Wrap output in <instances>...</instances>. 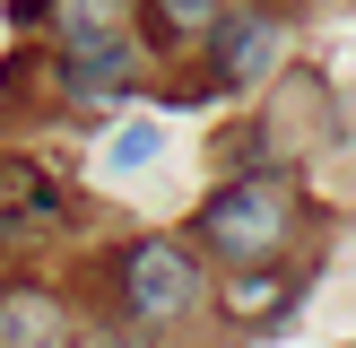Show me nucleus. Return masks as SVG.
<instances>
[{
  "instance_id": "nucleus-1",
  "label": "nucleus",
  "mask_w": 356,
  "mask_h": 348,
  "mask_svg": "<svg viewBox=\"0 0 356 348\" xmlns=\"http://www.w3.org/2000/svg\"><path fill=\"white\" fill-rule=\"evenodd\" d=\"M287 235H296V191L278 183V174H235V183L200 209V244H209V253H226L235 270L278 261V253H287Z\"/></svg>"
},
{
  "instance_id": "nucleus-2",
  "label": "nucleus",
  "mask_w": 356,
  "mask_h": 348,
  "mask_svg": "<svg viewBox=\"0 0 356 348\" xmlns=\"http://www.w3.org/2000/svg\"><path fill=\"white\" fill-rule=\"evenodd\" d=\"M122 305H131L139 322H183V313L200 305V261L174 235L131 244V253H122Z\"/></svg>"
},
{
  "instance_id": "nucleus-3",
  "label": "nucleus",
  "mask_w": 356,
  "mask_h": 348,
  "mask_svg": "<svg viewBox=\"0 0 356 348\" xmlns=\"http://www.w3.org/2000/svg\"><path fill=\"white\" fill-rule=\"evenodd\" d=\"M131 79H139V52H131V35H122V26L70 35V44H61V87H70V104H122V96H131Z\"/></svg>"
},
{
  "instance_id": "nucleus-4",
  "label": "nucleus",
  "mask_w": 356,
  "mask_h": 348,
  "mask_svg": "<svg viewBox=\"0 0 356 348\" xmlns=\"http://www.w3.org/2000/svg\"><path fill=\"white\" fill-rule=\"evenodd\" d=\"M61 226V183L26 157H0V244H44Z\"/></svg>"
},
{
  "instance_id": "nucleus-5",
  "label": "nucleus",
  "mask_w": 356,
  "mask_h": 348,
  "mask_svg": "<svg viewBox=\"0 0 356 348\" xmlns=\"http://www.w3.org/2000/svg\"><path fill=\"white\" fill-rule=\"evenodd\" d=\"M278 70V17H226L209 35V79L218 87H252Z\"/></svg>"
},
{
  "instance_id": "nucleus-6",
  "label": "nucleus",
  "mask_w": 356,
  "mask_h": 348,
  "mask_svg": "<svg viewBox=\"0 0 356 348\" xmlns=\"http://www.w3.org/2000/svg\"><path fill=\"white\" fill-rule=\"evenodd\" d=\"M0 348H70V305L44 287H0Z\"/></svg>"
},
{
  "instance_id": "nucleus-7",
  "label": "nucleus",
  "mask_w": 356,
  "mask_h": 348,
  "mask_svg": "<svg viewBox=\"0 0 356 348\" xmlns=\"http://www.w3.org/2000/svg\"><path fill=\"white\" fill-rule=\"evenodd\" d=\"M139 17H148V35H156V44H174V52H183V44H209V35H218L235 9H226V0H139Z\"/></svg>"
},
{
  "instance_id": "nucleus-8",
  "label": "nucleus",
  "mask_w": 356,
  "mask_h": 348,
  "mask_svg": "<svg viewBox=\"0 0 356 348\" xmlns=\"http://www.w3.org/2000/svg\"><path fill=\"white\" fill-rule=\"evenodd\" d=\"M44 26L61 35V44L70 35H104L113 26V0H44Z\"/></svg>"
},
{
  "instance_id": "nucleus-9",
  "label": "nucleus",
  "mask_w": 356,
  "mask_h": 348,
  "mask_svg": "<svg viewBox=\"0 0 356 348\" xmlns=\"http://www.w3.org/2000/svg\"><path fill=\"white\" fill-rule=\"evenodd\" d=\"M148 157H156V131H148V122H131V131H122L113 148H104V166H113V174H139Z\"/></svg>"
},
{
  "instance_id": "nucleus-10",
  "label": "nucleus",
  "mask_w": 356,
  "mask_h": 348,
  "mask_svg": "<svg viewBox=\"0 0 356 348\" xmlns=\"http://www.w3.org/2000/svg\"><path fill=\"white\" fill-rule=\"evenodd\" d=\"M226 305H235V313H261V305H278V278H270V270H243L235 287H226Z\"/></svg>"
}]
</instances>
